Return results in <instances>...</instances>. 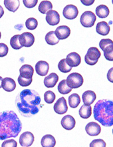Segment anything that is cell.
<instances>
[{
  "label": "cell",
  "instance_id": "obj_1",
  "mask_svg": "<svg viewBox=\"0 0 113 147\" xmlns=\"http://www.w3.org/2000/svg\"><path fill=\"white\" fill-rule=\"evenodd\" d=\"M41 102V99L39 94L31 89L22 90L15 100L18 110L24 117H31L38 113Z\"/></svg>",
  "mask_w": 113,
  "mask_h": 147
},
{
  "label": "cell",
  "instance_id": "obj_2",
  "mask_svg": "<svg viewBox=\"0 0 113 147\" xmlns=\"http://www.w3.org/2000/svg\"><path fill=\"white\" fill-rule=\"evenodd\" d=\"M22 130V123L15 112L4 111L0 113V140L15 138Z\"/></svg>",
  "mask_w": 113,
  "mask_h": 147
},
{
  "label": "cell",
  "instance_id": "obj_3",
  "mask_svg": "<svg viewBox=\"0 0 113 147\" xmlns=\"http://www.w3.org/2000/svg\"><path fill=\"white\" fill-rule=\"evenodd\" d=\"M94 118L104 126H113V101L100 100L93 109Z\"/></svg>",
  "mask_w": 113,
  "mask_h": 147
},
{
  "label": "cell",
  "instance_id": "obj_4",
  "mask_svg": "<svg viewBox=\"0 0 113 147\" xmlns=\"http://www.w3.org/2000/svg\"><path fill=\"white\" fill-rule=\"evenodd\" d=\"M101 56V53L96 47H91L88 49L84 56V61L88 65L94 66L98 62V59Z\"/></svg>",
  "mask_w": 113,
  "mask_h": 147
},
{
  "label": "cell",
  "instance_id": "obj_5",
  "mask_svg": "<svg viewBox=\"0 0 113 147\" xmlns=\"http://www.w3.org/2000/svg\"><path fill=\"white\" fill-rule=\"evenodd\" d=\"M66 84L69 88L72 89L78 88L81 86L83 84L84 80L83 78L80 74L74 72L71 73L67 76V78L66 80Z\"/></svg>",
  "mask_w": 113,
  "mask_h": 147
},
{
  "label": "cell",
  "instance_id": "obj_6",
  "mask_svg": "<svg viewBox=\"0 0 113 147\" xmlns=\"http://www.w3.org/2000/svg\"><path fill=\"white\" fill-rule=\"evenodd\" d=\"M96 17L93 12L86 11L82 14L80 18V24L84 28H91L94 25Z\"/></svg>",
  "mask_w": 113,
  "mask_h": 147
},
{
  "label": "cell",
  "instance_id": "obj_7",
  "mask_svg": "<svg viewBox=\"0 0 113 147\" xmlns=\"http://www.w3.org/2000/svg\"><path fill=\"white\" fill-rule=\"evenodd\" d=\"M19 39L22 47H31L35 42V37L30 32H24L19 35Z\"/></svg>",
  "mask_w": 113,
  "mask_h": 147
},
{
  "label": "cell",
  "instance_id": "obj_8",
  "mask_svg": "<svg viewBox=\"0 0 113 147\" xmlns=\"http://www.w3.org/2000/svg\"><path fill=\"white\" fill-rule=\"evenodd\" d=\"M63 16L67 20H74L78 16V10L75 5H66L62 11Z\"/></svg>",
  "mask_w": 113,
  "mask_h": 147
},
{
  "label": "cell",
  "instance_id": "obj_9",
  "mask_svg": "<svg viewBox=\"0 0 113 147\" xmlns=\"http://www.w3.org/2000/svg\"><path fill=\"white\" fill-rule=\"evenodd\" d=\"M35 138L31 132H25L20 136L19 144L23 147H29L33 144Z\"/></svg>",
  "mask_w": 113,
  "mask_h": 147
},
{
  "label": "cell",
  "instance_id": "obj_10",
  "mask_svg": "<svg viewBox=\"0 0 113 147\" xmlns=\"http://www.w3.org/2000/svg\"><path fill=\"white\" fill-rule=\"evenodd\" d=\"M53 109L56 114H65L67 112L68 107L66 105V101L64 97H61L57 100L55 105H54Z\"/></svg>",
  "mask_w": 113,
  "mask_h": 147
},
{
  "label": "cell",
  "instance_id": "obj_11",
  "mask_svg": "<svg viewBox=\"0 0 113 147\" xmlns=\"http://www.w3.org/2000/svg\"><path fill=\"white\" fill-rule=\"evenodd\" d=\"M66 62L70 67H77L81 62V58L76 52H71L66 56Z\"/></svg>",
  "mask_w": 113,
  "mask_h": 147
},
{
  "label": "cell",
  "instance_id": "obj_12",
  "mask_svg": "<svg viewBox=\"0 0 113 147\" xmlns=\"http://www.w3.org/2000/svg\"><path fill=\"white\" fill-rule=\"evenodd\" d=\"M85 131L90 136H98L101 132V127L94 122H90L85 126Z\"/></svg>",
  "mask_w": 113,
  "mask_h": 147
},
{
  "label": "cell",
  "instance_id": "obj_13",
  "mask_svg": "<svg viewBox=\"0 0 113 147\" xmlns=\"http://www.w3.org/2000/svg\"><path fill=\"white\" fill-rule=\"evenodd\" d=\"M45 19L50 26H56L60 22L59 13L55 10H50L46 13Z\"/></svg>",
  "mask_w": 113,
  "mask_h": 147
},
{
  "label": "cell",
  "instance_id": "obj_14",
  "mask_svg": "<svg viewBox=\"0 0 113 147\" xmlns=\"http://www.w3.org/2000/svg\"><path fill=\"white\" fill-rule=\"evenodd\" d=\"M49 70V64L45 61H39L35 65V71L38 75L45 76Z\"/></svg>",
  "mask_w": 113,
  "mask_h": 147
},
{
  "label": "cell",
  "instance_id": "obj_15",
  "mask_svg": "<svg viewBox=\"0 0 113 147\" xmlns=\"http://www.w3.org/2000/svg\"><path fill=\"white\" fill-rule=\"evenodd\" d=\"M55 33L58 40H64L69 37L70 30L66 26H60L55 30Z\"/></svg>",
  "mask_w": 113,
  "mask_h": 147
},
{
  "label": "cell",
  "instance_id": "obj_16",
  "mask_svg": "<svg viewBox=\"0 0 113 147\" xmlns=\"http://www.w3.org/2000/svg\"><path fill=\"white\" fill-rule=\"evenodd\" d=\"M60 123H61V126L64 129L70 130L75 126L76 121L73 116L70 115H66L62 118Z\"/></svg>",
  "mask_w": 113,
  "mask_h": 147
},
{
  "label": "cell",
  "instance_id": "obj_17",
  "mask_svg": "<svg viewBox=\"0 0 113 147\" xmlns=\"http://www.w3.org/2000/svg\"><path fill=\"white\" fill-rule=\"evenodd\" d=\"M19 76L21 78L26 79H32L34 73L33 68L29 64L23 65L19 69Z\"/></svg>",
  "mask_w": 113,
  "mask_h": 147
},
{
  "label": "cell",
  "instance_id": "obj_18",
  "mask_svg": "<svg viewBox=\"0 0 113 147\" xmlns=\"http://www.w3.org/2000/svg\"><path fill=\"white\" fill-rule=\"evenodd\" d=\"M96 98V95L94 92L92 90H86L82 94V99L84 105L90 106Z\"/></svg>",
  "mask_w": 113,
  "mask_h": 147
},
{
  "label": "cell",
  "instance_id": "obj_19",
  "mask_svg": "<svg viewBox=\"0 0 113 147\" xmlns=\"http://www.w3.org/2000/svg\"><path fill=\"white\" fill-rule=\"evenodd\" d=\"M1 87L6 92H12L15 89L16 83L13 79L11 78H5L2 80Z\"/></svg>",
  "mask_w": 113,
  "mask_h": 147
},
{
  "label": "cell",
  "instance_id": "obj_20",
  "mask_svg": "<svg viewBox=\"0 0 113 147\" xmlns=\"http://www.w3.org/2000/svg\"><path fill=\"white\" fill-rule=\"evenodd\" d=\"M58 80V76L56 73H51L49 76H46L44 79V85L45 87L49 88H54L56 84L57 83Z\"/></svg>",
  "mask_w": 113,
  "mask_h": 147
},
{
  "label": "cell",
  "instance_id": "obj_21",
  "mask_svg": "<svg viewBox=\"0 0 113 147\" xmlns=\"http://www.w3.org/2000/svg\"><path fill=\"white\" fill-rule=\"evenodd\" d=\"M110 28L107 22H100L96 24V31L97 34L101 36H107L109 34Z\"/></svg>",
  "mask_w": 113,
  "mask_h": 147
},
{
  "label": "cell",
  "instance_id": "obj_22",
  "mask_svg": "<svg viewBox=\"0 0 113 147\" xmlns=\"http://www.w3.org/2000/svg\"><path fill=\"white\" fill-rule=\"evenodd\" d=\"M41 144L42 147H55L56 144L55 138L51 134H46L42 137Z\"/></svg>",
  "mask_w": 113,
  "mask_h": 147
},
{
  "label": "cell",
  "instance_id": "obj_23",
  "mask_svg": "<svg viewBox=\"0 0 113 147\" xmlns=\"http://www.w3.org/2000/svg\"><path fill=\"white\" fill-rule=\"evenodd\" d=\"M4 5L9 11L15 12L19 7L20 2L19 0H5Z\"/></svg>",
  "mask_w": 113,
  "mask_h": 147
},
{
  "label": "cell",
  "instance_id": "obj_24",
  "mask_svg": "<svg viewBox=\"0 0 113 147\" xmlns=\"http://www.w3.org/2000/svg\"><path fill=\"white\" fill-rule=\"evenodd\" d=\"M95 11L96 16H97L98 18H102V19L108 17V16L109 15L110 13L109 9H108V7L105 5H100L97 6L96 8Z\"/></svg>",
  "mask_w": 113,
  "mask_h": 147
},
{
  "label": "cell",
  "instance_id": "obj_25",
  "mask_svg": "<svg viewBox=\"0 0 113 147\" xmlns=\"http://www.w3.org/2000/svg\"><path fill=\"white\" fill-rule=\"evenodd\" d=\"M80 117L83 119H87L92 114V108L90 106L83 105L78 111Z\"/></svg>",
  "mask_w": 113,
  "mask_h": 147
},
{
  "label": "cell",
  "instance_id": "obj_26",
  "mask_svg": "<svg viewBox=\"0 0 113 147\" xmlns=\"http://www.w3.org/2000/svg\"><path fill=\"white\" fill-rule=\"evenodd\" d=\"M80 103V98L78 94L74 93L68 97V105L72 109H76Z\"/></svg>",
  "mask_w": 113,
  "mask_h": 147
},
{
  "label": "cell",
  "instance_id": "obj_27",
  "mask_svg": "<svg viewBox=\"0 0 113 147\" xmlns=\"http://www.w3.org/2000/svg\"><path fill=\"white\" fill-rule=\"evenodd\" d=\"M52 8H53V5H52L51 1H42L41 3H39L38 9H39V11L40 13L45 14L47 13L48 11H50V10H52Z\"/></svg>",
  "mask_w": 113,
  "mask_h": 147
},
{
  "label": "cell",
  "instance_id": "obj_28",
  "mask_svg": "<svg viewBox=\"0 0 113 147\" xmlns=\"http://www.w3.org/2000/svg\"><path fill=\"white\" fill-rule=\"evenodd\" d=\"M45 41L49 45L55 46V45L58 44V42H59V40L56 38L55 32L51 31L46 34Z\"/></svg>",
  "mask_w": 113,
  "mask_h": 147
},
{
  "label": "cell",
  "instance_id": "obj_29",
  "mask_svg": "<svg viewBox=\"0 0 113 147\" xmlns=\"http://www.w3.org/2000/svg\"><path fill=\"white\" fill-rule=\"evenodd\" d=\"M58 92L61 94H67L71 92L72 89L69 88L66 84V80H62L60 82V83L58 85Z\"/></svg>",
  "mask_w": 113,
  "mask_h": 147
},
{
  "label": "cell",
  "instance_id": "obj_30",
  "mask_svg": "<svg viewBox=\"0 0 113 147\" xmlns=\"http://www.w3.org/2000/svg\"><path fill=\"white\" fill-rule=\"evenodd\" d=\"M58 68L60 72L62 73H68L70 72V70H72L71 67H70L67 64H66L65 59H62V60L58 62Z\"/></svg>",
  "mask_w": 113,
  "mask_h": 147
},
{
  "label": "cell",
  "instance_id": "obj_31",
  "mask_svg": "<svg viewBox=\"0 0 113 147\" xmlns=\"http://www.w3.org/2000/svg\"><path fill=\"white\" fill-rule=\"evenodd\" d=\"M19 35H15L13 36L10 40V45L11 48L14 50H19L23 47L20 44L19 42Z\"/></svg>",
  "mask_w": 113,
  "mask_h": 147
},
{
  "label": "cell",
  "instance_id": "obj_32",
  "mask_svg": "<svg viewBox=\"0 0 113 147\" xmlns=\"http://www.w3.org/2000/svg\"><path fill=\"white\" fill-rule=\"evenodd\" d=\"M38 26L37 20L34 18H30L25 22V26L28 30H33L37 28Z\"/></svg>",
  "mask_w": 113,
  "mask_h": 147
},
{
  "label": "cell",
  "instance_id": "obj_33",
  "mask_svg": "<svg viewBox=\"0 0 113 147\" xmlns=\"http://www.w3.org/2000/svg\"><path fill=\"white\" fill-rule=\"evenodd\" d=\"M56 98L55 94L51 90L47 91L44 94V100L47 104H52L54 102Z\"/></svg>",
  "mask_w": 113,
  "mask_h": 147
},
{
  "label": "cell",
  "instance_id": "obj_34",
  "mask_svg": "<svg viewBox=\"0 0 113 147\" xmlns=\"http://www.w3.org/2000/svg\"><path fill=\"white\" fill-rule=\"evenodd\" d=\"M104 56L108 61H113V44L110 45L104 50Z\"/></svg>",
  "mask_w": 113,
  "mask_h": 147
},
{
  "label": "cell",
  "instance_id": "obj_35",
  "mask_svg": "<svg viewBox=\"0 0 113 147\" xmlns=\"http://www.w3.org/2000/svg\"><path fill=\"white\" fill-rule=\"evenodd\" d=\"M17 80H18V83H19V84L21 86L27 87L28 86L31 84L32 81H33V78L26 79V78H21L20 76H19Z\"/></svg>",
  "mask_w": 113,
  "mask_h": 147
},
{
  "label": "cell",
  "instance_id": "obj_36",
  "mask_svg": "<svg viewBox=\"0 0 113 147\" xmlns=\"http://www.w3.org/2000/svg\"><path fill=\"white\" fill-rule=\"evenodd\" d=\"M106 142L102 139L93 140L90 143V147H106Z\"/></svg>",
  "mask_w": 113,
  "mask_h": 147
},
{
  "label": "cell",
  "instance_id": "obj_37",
  "mask_svg": "<svg viewBox=\"0 0 113 147\" xmlns=\"http://www.w3.org/2000/svg\"><path fill=\"white\" fill-rule=\"evenodd\" d=\"M112 44L113 41L110 40V39H102V40H100L99 42V46L102 51H104V50L106 48V47Z\"/></svg>",
  "mask_w": 113,
  "mask_h": 147
},
{
  "label": "cell",
  "instance_id": "obj_38",
  "mask_svg": "<svg viewBox=\"0 0 113 147\" xmlns=\"http://www.w3.org/2000/svg\"><path fill=\"white\" fill-rule=\"evenodd\" d=\"M17 143L15 140L9 139L5 140L1 144V147H17Z\"/></svg>",
  "mask_w": 113,
  "mask_h": 147
},
{
  "label": "cell",
  "instance_id": "obj_39",
  "mask_svg": "<svg viewBox=\"0 0 113 147\" xmlns=\"http://www.w3.org/2000/svg\"><path fill=\"white\" fill-rule=\"evenodd\" d=\"M8 51H9V48H8L7 45L3 44V43H0V57L7 56Z\"/></svg>",
  "mask_w": 113,
  "mask_h": 147
},
{
  "label": "cell",
  "instance_id": "obj_40",
  "mask_svg": "<svg viewBox=\"0 0 113 147\" xmlns=\"http://www.w3.org/2000/svg\"><path fill=\"white\" fill-rule=\"evenodd\" d=\"M24 5L27 8H33L37 5V0H23Z\"/></svg>",
  "mask_w": 113,
  "mask_h": 147
},
{
  "label": "cell",
  "instance_id": "obj_41",
  "mask_svg": "<svg viewBox=\"0 0 113 147\" xmlns=\"http://www.w3.org/2000/svg\"><path fill=\"white\" fill-rule=\"evenodd\" d=\"M107 79L110 82L113 83V68H110L107 73Z\"/></svg>",
  "mask_w": 113,
  "mask_h": 147
},
{
  "label": "cell",
  "instance_id": "obj_42",
  "mask_svg": "<svg viewBox=\"0 0 113 147\" xmlns=\"http://www.w3.org/2000/svg\"><path fill=\"white\" fill-rule=\"evenodd\" d=\"M80 2H81V3L83 4V5L88 6V5H92V4H93L94 1V0H91V1H90V0H89V1H86V0L84 1V0H81Z\"/></svg>",
  "mask_w": 113,
  "mask_h": 147
},
{
  "label": "cell",
  "instance_id": "obj_43",
  "mask_svg": "<svg viewBox=\"0 0 113 147\" xmlns=\"http://www.w3.org/2000/svg\"><path fill=\"white\" fill-rule=\"evenodd\" d=\"M3 14H4L3 8L2 7L1 5H0V18H1L2 16H3Z\"/></svg>",
  "mask_w": 113,
  "mask_h": 147
},
{
  "label": "cell",
  "instance_id": "obj_44",
  "mask_svg": "<svg viewBox=\"0 0 113 147\" xmlns=\"http://www.w3.org/2000/svg\"><path fill=\"white\" fill-rule=\"evenodd\" d=\"M2 80H3V78H2V77H1V76H0V88H1Z\"/></svg>",
  "mask_w": 113,
  "mask_h": 147
},
{
  "label": "cell",
  "instance_id": "obj_45",
  "mask_svg": "<svg viewBox=\"0 0 113 147\" xmlns=\"http://www.w3.org/2000/svg\"><path fill=\"white\" fill-rule=\"evenodd\" d=\"M1 32H0V39H1Z\"/></svg>",
  "mask_w": 113,
  "mask_h": 147
},
{
  "label": "cell",
  "instance_id": "obj_46",
  "mask_svg": "<svg viewBox=\"0 0 113 147\" xmlns=\"http://www.w3.org/2000/svg\"><path fill=\"white\" fill-rule=\"evenodd\" d=\"M112 4H113V0L112 1Z\"/></svg>",
  "mask_w": 113,
  "mask_h": 147
},
{
  "label": "cell",
  "instance_id": "obj_47",
  "mask_svg": "<svg viewBox=\"0 0 113 147\" xmlns=\"http://www.w3.org/2000/svg\"><path fill=\"white\" fill-rule=\"evenodd\" d=\"M112 134H113V129H112Z\"/></svg>",
  "mask_w": 113,
  "mask_h": 147
}]
</instances>
